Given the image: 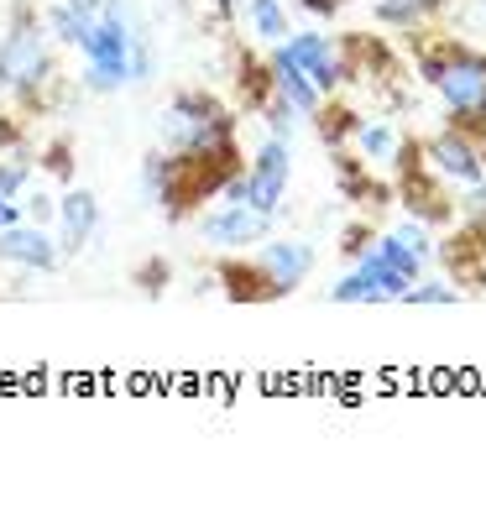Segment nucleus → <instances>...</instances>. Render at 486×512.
<instances>
[{
	"instance_id": "f257e3e1",
	"label": "nucleus",
	"mask_w": 486,
	"mask_h": 512,
	"mask_svg": "<svg viewBox=\"0 0 486 512\" xmlns=\"http://www.w3.org/2000/svg\"><path fill=\"white\" fill-rule=\"evenodd\" d=\"M58 42L48 37L37 0H11V16L0 27V95L21 115L42 110V89L58 84Z\"/></svg>"
},
{
	"instance_id": "f03ea898",
	"label": "nucleus",
	"mask_w": 486,
	"mask_h": 512,
	"mask_svg": "<svg viewBox=\"0 0 486 512\" xmlns=\"http://www.w3.org/2000/svg\"><path fill=\"white\" fill-rule=\"evenodd\" d=\"M136 11L131 0H105L100 16L89 21V32L79 42V58H84V74L79 89L84 95H121L131 84V27H136Z\"/></svg>"
},
{
	"instance_id": "7ed1b4c3",
	"label": "nucleus",
	"mask_w": 486,
	"mask_h": 512,
	"mask_svg": "<svg viewBox=\"0 0 486 512\" xmlns=\"http://www.w3.org/2000/svg\"><path fill=\"white\" fill-rule=\"evenodd\" d=\"M162 147L168 152H220L236 142L241 115L230 110L215 89H178L157 115Z\"/></svg>"
},
{
	"instance_id": "20e7f679",
	"label": "nucleus",
	"mask_w": 486,
	"mask_h": 512,
	"mask_svg": "<svg viewBox=\"0 0 486 512\" xmlns=\"http://www.w3.org/2000/svg\"><path fill=\"white\" fill-rule=\"evenodd\" d=\"M434 89L450 110V126H460V131H471L476 142H486V53L450 42Z\"/></svg>"
},
{
	"instance_id": "39448f33",
	"label": "nucleus",
	"mask_w": 486,
	"mask_h": 512,
	"mask_svg": "<svg viewBox=\"0 0 486 512\" xmlns=\"http://www.w3.org/2000/svg\"><path fill=\"white\" fill-rule=\"evenodd\" d=\"M194 236L210 251H251L272 236V215H262V209H251V204L220 199L215 209H199L194 215Z\"/></svg>"
},
{
	"instance_id": "423d86ee",
	"label": "nucleus",
	"mask_w": 486,
	"mask_h": 512,
	"mask_svg": "<svg viewBox=\"0 0 486 512\" xmlns=\"http://www.w3.org/2000/svg\"><path fill=\"white\" fill-rule=\"evenodd\" d=\"M288 183H293V142L262 136L251 162H246V204L277 220L288 204Z\"/></svg>"
},
{
	"instance_id": "0eeeda50",
	"label": "nucleus",
	"mask_w": 486,
	"mask_h": 512,
	"mask_svg": "<svg viewBox=\"0 0 486 512\" xmlns=\"http://www.w3.org/2000/svg\"><path fill=\"white\" fill-rule=\"evenodd\" d=\"M424 162L450 183V189H471V183H486V142H476L471 131L445 126L424 142Z\"/></svg>"
},
{
	"instance_id": "6e6552de",
	"label": "nucleus",
	"mask_w": 486,
	"mask_h": 512,
	"mask_svg": "<svg viewBox=\"0 0 486 512\" xmlns=\"http://www.w3.org/2000/svg\"><path fill=\"white\" fill-rule=\"evenodd\" d=\"M100 225H105L100 194L84 189V183H68V189L58 194V220H53V241L63 251V262H74V256H84L89 246H95Z\"/></svg>"
},
{
	"instance_id": "1a4fd4ad",
	"label": "nucleus",
	"mask_w": 486,
	"mask_h": 512,
	"mask_svg": "<svg viewBox=\"0 0 486 512\" xmlns=\"http://www.w3.org/2000/svg\"><path fill=\"white\" fill-rule=\"evenodd\" d=\"M251 262L267 272V283H272L277 298H288V293H298L314 277L319 256H314V246L304 236H267L262 246H251Z\"/></svg>"
},
{
	"instance_id": "9d476101",
	"label": "nucleus",
	"mask_w": 486,
	"mask_h": 512,
	"mask_svg": "<svg viewBox=\"0 0 486 512\" xmlns=\"http://www.w3.org/2000/svg\"><path fill=\"white\" fill-rule=\"evenodd\" d=\"M0 267H16L27 277H53V272H63V251L48 225L21 220V225L0 230Z\"/></svg>"
},
{
	"instance_id": "9b49d317",
	"label": "nucleus",
	"mask_w": 486,
	"mask_h": 512,
	"mask_svg": "<svg viewBox=\"0 0 486 512\" xmlns=\"http://www.w3.org/2000/svg\"><path fill=\"white\" fill-rule=\"evenodd\" d=\"M283 53L319 84L324 100L340 95V84L351 79V68H345V48H340L335 37H324V32H288L283 37Z\"/></svg>"
},
{
	"instance_id": "f8f14e48",
	"label": "nucleus",
	"mask_w": 486,
	"mask_h": 512,
	"mask_svg": "<svg viewBox=\"0 0 486 512\" xmlns=\"http://www.w3.org/2000/svg\"><path fill=\"white\" fill-rule=\"evenodd\" d=\"M215 283H225L220 293L230 304H272V283L267 272L251 262V251H220V267H215Z\"/></svg>"
},
{
	"instance_id": "ddd939ff",
	"label": "nucleus",
	"mask_w": 486,
	"mask_h": 512,
	"mask_svg": "<svg viewBox=\"0 0 486 512\" xmlns=\"http://www.w3.org/2000/svg\"><path fill=\"white\" fill-rule=\"evenodd\" d=\"M267 68H272V89H277V95H283L298 115H304V121H314L319 105H324V95H319V84L304 74V68L283 53V42H272V48H267Z\"/></svg>"
},
{
	"instance_id": "4468645a",
	"label": "nucleus",
	"mask_w": 486,
	"mask_h": 512,
	"mask_svg": "<svg viewBox=\"0 0 486 512\" xmlns=\"http://www.w3.org/2000/svg\"><path fill=\"white\" fill-rule=\"evenodd\" d=\"M241 27L257 48H272V42H283L293 32V21L283 0H241Z\"/></svg>"
},
{
	"instance_id": "2eb2a0df",
	"label": "nucleus",
	"mask_w": 486,
	"mask_h": 512,
	"mask_svg": "<svg viewBox=\"0 0 486 512\" xmlns=\"http://www.w3.org/2000/svg\"><path fill=\"white\" fill-rule=\"evenodd\" d=\"M445 11V0H372V16L382 21V27H392V32H424L429 21Z\"/></svg>"
},
{
	"instance_id": "dca6fc26",
	"label": "nucleus",
	"mask_w": 486,
	"mask_h": 512,
	"mask_svg": "<svg viewBox=\"0 0 486 512\" xmlns=\"http://www.w3.org/2000/svg\"><path fill=\"white\" fill-rule=\"evenodd\" d=\"M236 95H241V105L251 115L272 100V68H267V58H257V53H241L236 58Z\"/></svg>"
},
{
	"instance_id": "f3484780",
	"label": "nucleus",
	"mask_w": 486,
	"mask_h": 512,
	"mask_svg": "<svg viewBox=\"0 0 486 512\" xmlns=\"http://www.w3.org/2000/svg\"><path fill=\"white\" fill-rule=\"evenodd\" d=\"M398 142L403 136L392 131V121H356V131H351V147L361 152L366 168H372V162H392L398 157Z\"/></svg>"
},
{
	"instance_id": "a211bd4d",
	"label": "nucleus",
	"mask_w": 486,
	"mask_h": 512,
	"mask_svg": "<svg viewBox=\"0 0 486 512\" xmlns=\"http://www.w3.org/2000/svg\"><path fill=\"white\" fill-rule=\"evenodd\" d=\"M136 183H142V199L162 209V199H168V189H173V152L168 147H152L142 157V168H136Z\"/></svg>"
},
{
	"instance_id": "6ab92c4d",
	"label": "nucleus",
	"mask_w": 486,
	"mask_h": 512,
	"mask_svg": "<svg viewBox=\"0 0 486 512\" xmlns=\"http://www.w3.org/2000/svg\"><path fill=\"white\" fill-rule=\"evenodd\" d=\"M42 21H48V37L58 42V48H74L79 53V42L89 32V16H79L68 0H48V6H42Z\"/></svg>"
},
{
	"instance_id": "aec40b11",
	"label": "nucleus",
	"mask_w": 486,
	"mask_h": 512,
	"mask_svg": "<svg viewBox=\"0 0 486 512\" xmlns=\"http://www.w3.org/2000/svg\"><path fill=\"white\" fill-rule=\"evenodd\" d=\"M356 121H361V115H351V110H345V105L330 95V100L319 105V115H314V131L324 136V147H340V142H351Z\"/></svg>"
},
{
	"instance_id": "412c9836",
	"label": "nucleus",
	"mask_w": 486,
	"mask_h": 512,
	"mask_svg": "<svg viewBox=\"0 0 486 512\" xmlns=\"http://www.w3.org/2000/svg\"><path fill=\"white\" fill-rule=\"evenodd\" d=\"M257 121L267 126V136H277V142H293V136H298V126H304V115H298L283 95H277V89H272V100L257 110Z\"/></svg>"
},
{
	"instance_id": "4be33fe9",
	"label": "nucleus",
	"mask_w": 486,
	"mask_h": 512,
	"mask_svg": "<svg viewBox=\"0 0 486 512\" xmlns=\"http://www.w3.org/2000/svg\"><path fill=\"white\" fill-rule=\"evenodd\" d=\"M377 256H382V262H392V267H398L403 277H408V283H419V277H424V256L419 251H413L408 241H398V236H392V230H387V236H377Z\"/></svg>"
},
{
	"instance_id": "5701e85b",
	"label": "nucleus",
	"mask_w": 486,
	"mask_h": 512,
	"mask_svg": "<svg viewBox=\"0 0 486 512\" xmlns=\"http://www.w3.org/2000/svg\"><path fill=\"white\" fill-rule=\"evenodd\" d=\"M330 304H377V288H372V277H366L361 267H351L340 277V283L330 288Z\"/></svg>"
},
{
	"instance_id": "b1692460",
	"label": "nucleus",
	"mask_w": 486,
	"mask_h": 512,
	"mask_svg": "<svg viewBox=\"0 0 486 512\" xmlns=\"http://www.w3.org/2000/svg\"><path fill=\"white\" fill-rule=\"evenodd\" d=\"M403 304H460V288L439 283V277H419V283L403 293Z\"/></svg>"
},
{
	"instance_id": "393cba45",
	"label": "nucleus",
	"mask_w": 486,
	"mask_h": 512,
	"mask_svg": "<svg viewBox=\"0 0 486 512\" xmlns=\"http://www.w3.org/2000/svg\"><path fill=\"white\" fill-rule=\"evenodd\" d=\"M27 189H32V162H27V157H6V152H0V194L21 199Z\"/></svg>"
},
{
	"instance_id": "a878e982",
	"label": "nucleus",
	"mask_w": 486,
	"mask_h": 512,
	"mask_svg": "<svg viewBox=\"0 0 486 512\" xmlns=\"http://www.w3.org/2000/svg\"><path fill=\"white\" fill-rule=\"evenodd\" d=\"M21 215H27L32 225H48V230H53V220H58V194H48V189H37V183H32V189L21 194Z\"/></svg>"
},
{
	"instance_id": "bb28decb",
	"label": "nucleus",
	"mask_w": 486,
	"mask_h": 512,
	"mask_svg": "<svg viewBox=\"0 0 486 512\" xmlns=\"http://www.w3.org/2000/svg\"><path fill=\"white\" fill-rule=\"evenodd\" d=\"M392 236H398V241H408L413 251L424 256V262H429V256H434V241H429V225H424V220H413V215H408L403 225H392Z\"/></svg>"
},
{
	"instance_id": "cd10ccee",
	"label": "nucleus",
	"mask_w": 486,
	"mask_h": 512,
	"mask_svg": "<svg viewBox=\"0 0 486 512\" xmlns=\"http://www.w3.org/2000/svg\"><path fill=\"white\" fill-rule=\"evenodd\" d=\"M460 220H466V225H486V183L460 189Z\"/></svg>"
},
{
	"instance_id": "c85d7f7f",
	"label": "nucleus",
	"mask_w": 486,
	"mask_h": 512,
	"mask_svg": "<svg viewBox=\"0 0 486 512\" xmlns=\"http://www.w3.org/2000/svg\"><path fill=\"white\" fill-rule=\"evenodd\" d=\"M68 157H74V147H68V136H53V142L42 147V168L58 173V178L68 183Z\"/></svg>"
},
{
	"instance_id": "c756f323",
	"label": "nucleus",
	"mask_w": 486,
	"mask_h": 512,
	"mask_svg": "<svg viewBox=\"0 0 486 512\" xmlns=\"http://www.w3.org/2000/svg\"><path fill=\"white\" fill-rule=\"evenodd\" d=\"M372 246H377V236H372V225H351V230H345V236H340V251L351 256V262H356V256H366V251H372Z\"/></svg>"
},
{
	"instance_id": "7c9ffc66",
	"label": "nucleus",
	"mask_w": 486,
	"mask_h": 512,
	"mask_svg": "<svg viewBox=\"0 0 486 512\" xmlns=\"http://www.w3.org/2000/svg\"><path fill=\"white\" fill-rule=\"evenodd\" d=\"M168 277H173V272H168V262H152V267L136 272V288H142L147 298H157L162 288H168Z\"/></svg>"
},
{
	"instance_id": "2f4dec72",
	"label": "nucleus",
	"mask_w": 486,
	"mask_h": 512,
	"mask_svg": "<svg viewBox=\"0 0 486 512\" xmlns=\"http://www.w3.org/2000/svg\"><path fill=\"white\" fill-rule=\"evenodd\" d=\"M27 215H21V199H11V194H0V230L6 225H21Z\"/></svg>"
},
{
	"instance_id": "473e14b6",
	"label": "nucleus",
	"mask_w": 486,
	"mask_h": 512,
	"mask_svg": "<svg viewBox=\"0 0 486 512\" xmlns=\"http://www.w3.org/2000/svg\"><path fill=\"white\" fill-rule=\"evenodd\" d=\"M340 6H345V0H304V11H309V16H330V21L340 16Z\"/></svg>"
},
{
	"instance_id": "72a5a7b5",
	"label": "nucleus",
	"mask_w": 486,
	"mask_h": 512,
	"mask_svg": "<svg viewBox=\"0 0 486 512\" xmlns=\"http://www.w3.org/2000/svg\"><path fill=\"white\" fill-rule=\"evenodd\" d=\"M11 121H16V115H0V147H16V142H21V131H16Z\"/></svg>"
}]
</instances>
